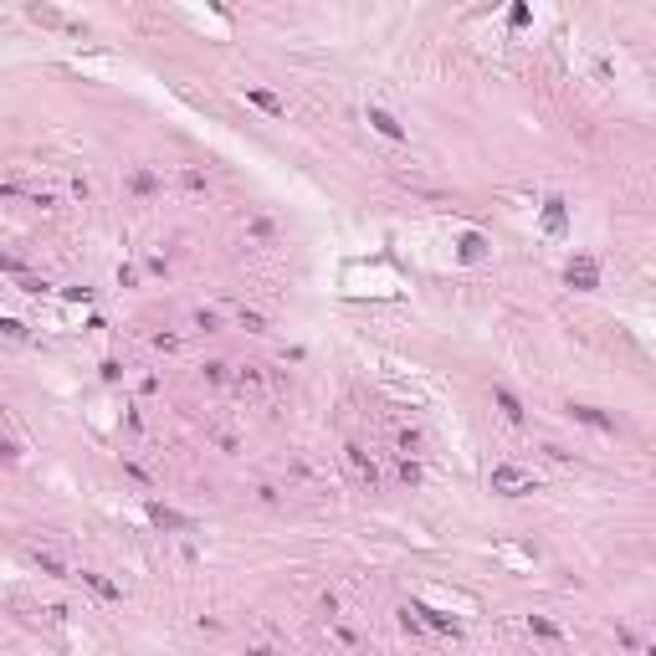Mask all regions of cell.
I'll return each mask as SVG.
<instances>
[{"label": "cell", "mask_w": 656, "mask_h": 656, "mask_svg": "<svg viewBox=\"0 0 656 656\" xmlns=\"http://www.w3.org/2000/svg\"><path fill=\"white\" fill-rule=\"evenodd\" d=\"M344 462L354 467V477H359L364 487H380V472H375V462L364 456V446H354V441H349V446H344Z\"/></svg>", "instance_id": "cell-4"}, {"label": "cell", "mask_w": 656, "mask_h": 656, "mask_svg": "<svg viewBox=\"0 0 656 656\" xmlns=\"http://www.w3.org/2000/svg\"><path fill=\"white\" fill-rule=\"evenodd\" d=\"M564 282H570L575 293H595L600 288V261L584 256V251H575L570 261H564Z\"/></svg>", "instance_id": "cell-2"}, {"label": "cell", "mask_w": 656, "mask_h": 656, "mask_svg": "<svg viewBox=\"0 0 656 656\" xmlns=\"http://www.w3.org/2000/svg\"><path fill=\"white\" fill-rule=\"evenodd\" d=\"M128 195H139V200H154V195H159V174L139 164L134 174H128Z\"/></svg>", "instance_id": "cell-7"}, {"label": "cell", "mask_w": 656, "mask_h": 656, "mask_svg": "<svg viewBox=\"0 0 656 656\" xmlns=\"http://www.w3.org/2000/svg\"><path fill=\"white\" fill-rule=\"evenodd\" d=\"M564 226H570V210H564L559 195H549V200H543V231H549V236H564Z\"/></svg>", "instance_id": "cell-8"}, {"label": "cell", "mask_w": 656, "mask_h": 656, "mask_svg": "<svg viewBox=\"0 0 656 656\" xmlns=\"http://www.w3.org/2000/svg\"><path fill=\"white\" fill-rule=\"evenodd\" d=\"M82 584L93 589L98 600H108V605H118V600H123V589H118L113 579H103V575H93V570H82Z\"/></svg>", "instance_id": "cell-11"}, {"label": "cell", "mask_w": 656, "mask_h": 656, "mask_svg": "<svg viewBox=\"0 0 656 656\" xmlns=\"http://www.w3.org/2000/svg\"><path fill=\"white\" fill-rule=\"evenodd\" d=\"M528 21H533L528 6H513V11H508V26H528Z\"/></svg>", "instance_id": "cell-19"}, {"label": "cell", "mask_w": 656, "mask_h": 656, "mask_svg": "<svg viewBox=\"0 0 656 656\" xmlns=\"http://www.w3.org/2000/svg\"><path fill=\"white\" fill-rule=\"evenodd\" d=\"M180 185H185L190 195H200V190H205L210 180H205V169H195V164H190V169H180Z\"/></svg>", "instance_id": "cell-15"}, {"label": "cell", "mask_w": 656, "mask_h": 656, "mask_svg": "<svg viewBox=\"0 0 656 656\" xmlns=\"http://www.w3.org/2000/svg\"><path fill=\"white\" fill-rule=\"evenodd\" d=\"M242 328H251V334H261V328H267V318H261V313H247V308H242Z\"/></svg>", "instance_id": "cell-22"}, {"label": "cell", "mask_w": 656, "mask_h": 656, "mask_svg": "<svg viewBox=\"0 0 656 656\" xmlns=\"http://www.w3.org/2000/svg\"><path fill=\"white\" fill-rule=\"evenodd\" d=\"M247 656H277V651H272V646H251Z\"/></svg>", "instance_id": "cell-25"}, {"label": "cell", "mask_w": 656, "mask_h": 656, "mask_svg": "<svg viewBox=\"0 0 656 656\" xmlns=\"http://www.w3.org/2000/svg\"><path fill=\"white\" fill-rule=\"evenodd\" d=\"M247 103H256L261 113H272V118L288 113V108H282V98H277V93H267V87H247Z\"/></svg>", "instance_id": "cell-12"}, {"label": "cell", "mask_w": 656, "mask_h": 656, "mask_svg": "<svg viewBox=\"0 0 656 656\" xmlns=\"http://www.w3.org/2000/svg\"><path fill=\"white\" fill-rule=\"evenodd\" d=\"M200 375H205V380H210V385H221V380H226V364H221V359H210V364H205V369H200Z\"/></svg>", "instance_id": "cell-18"}, {"label": "cell", "mask_w": 656, "mask_h": 656, "mask_svg": "<svg viewBox=\"0 0 656 656\" xmlns=\"http://www.w3.org/2000/svg\"><path fill=\"white\" fill-rule=\"evenodd\" d=\"M492 405H497L502 415H508V421H513V426H523V400L513 395V390H508V385H492Z\"/></svg>", "instance_id": "cell-9"}, {"label": "cell", "mask_w": 656, "mask_h": 656, "mask_svg": "<svg viewBox=\"0 0 656 656\" xmlns=\"http://www.w3.org/2000/svg\"><path fill=\"white\" fill-rule=\"evenodd\" d=\"M195 328H205V334H210V328H215V313H210V308H200V313H195Z\"/></svg>", "instance_id": "cell-24"}, {"label": "cell", "mask_w": 656, "mask_h": 656, "mask_svg": "<svg viewBox=\"0 0 656 656\" xmlns=\"http://www.w3.org/2000/svg\"><path fill=\"white\" fill-rule=\"evenodd\" d=\"M149 523H154V528H174V533H190V528H195V518L164 508V502H149Z\"/></svg>", "instance_id": "cell-5"}, {"label": "cell", "mask_w": 656, "mask_h": 656, "mask_svg": "<svg viewBox=\"0 0 656 656\" xmlns=\"http://www.w3.org/2000/svg\"><path fill=\"white\" fill-rule=\"evenodd\" d=\"M415 616H421L431 630H441V636H462V626H456L446 610H431V605H415Z\"/></svg>", "instance_id": "cell-10"}, {"label": "cell", "mask_w": 656, "mask_h": 656, "mask_svg": "<svg viewBox=\"0 0 656 656\" xmlns=\"http://www.w3.org/2000/svg\"><path fill=\"white\" fill-rule=\"evenodd\" d=\"M528 630H533V636H543V641H559L564 636V630L554 621H543V616H528Z\"/></svg>", "instance_id": "cell-16"}, {"label": "cell", "mask_w": 656, "mask_h": 656, "mask_svg": "<svg viewBox=\"0 0 656 656\" xmlns=\"http://www.w3.org/2000/svg\"><path fill=\"white\" fill-rule=\"evenodd\" d=\"M395 477H400L405 487H421V462H410V456H400V462H395Z\"/></svg>", "instance_id": "cell-13"}, {"label": "cell", "mask_w": 656, "mask_h": 656, "mask_svg": "<svg viewBox=\"0 0 656 656\" xmlns=\"http://www.w3.org/2000/svg\"><path fill=\"white\" fill-rule=\"evenodd\" d=\"M369 128H375V134H385L390 144H405V123H400L395 113H385V108H369Z\"/></svg>", "instance_id": "cell-6"}, {"label": "cell", "mask_w": 656, "mask_h": 656, "mask_svg": "<svg viewBox=\"0 0 656 656\" xmlns=\"http://www.w3.org/2000/svg\"><path fill=\"white\" fill-rule=\"evenodd\" d=\"M247 231H251V236H256V242H272V236H277V226H272V221H267V215H256V221H251V226H247Z\"/></svg>", "instance_id": "cell-17"}, {"label": "cell", "mask_w": 656, "mask_h": 656, "mask_svg": "<svg viewBox=\"0 0 656 656\" xmlns=\"http://www.w3.org/2000/svg\"><path fill=\"white\" fill-rule=\"evenodd\" d=\"M21 288H26V293H52V282L47 277H21Z\"/></svg>", "instance_id": "cell-21"}, {"label": "cell", "mask_w": 656, "mask_h": 656, "mask_svg": "<svg viewBox=\"0 0 656 656\" xmlns=\"http://www.w3.org/2000/svg\"><path fill=\"white\" fill-rule=\"evenodd\" d=\"M72 195H77V200H93V185H87L82 174H77V180H72Z\"/></svg>", "instance_id": "cell-23"}, {"label": "cell", "mask_w": 656, "mask_h": 656, "mask_svg": "<svg viewBox=\"0 0 656 656\" xmlns=\"http://www.w3.org/2000/svg\"><path fill=\"white\" fill-rule=\"evenodd\" d=\"M492 492L497 497H528V492H538V477L513 467V462H497L492 467Z\"/></svg>", "instance_id": "cell-1"}, {"label": "cell", "mask_w": 656, "mask_h": 656, "mask_svg": "<svg viewBox=\"0 0 656 656\" xmlns=\"http://www.w3.org/2000/svg\"><path fill=\"white\" fill-rule=\"evenodd\" d=\"M646 656H656V646H651V651H646Z\"/></svg>", "instance_id": "cell-26"}, {"label": "cell", "mask_w": 656, "mask_h": 656, "mask_svg": "<svg viewBox=\"0 0 656 656\" xmlns=\"http://www.w3.org/2000/svg\"><path fill=\"white\" fill-rule=\"evenodd\" d=\"M482 251H487V242H482L477 231H467V236H462V261H482Z\"/></svg>", "instance_id": "cell-14"}, {"label": "cell", "mask_w": 656, "mask_h": 656, "mask_svg": "<svg viewBox=\"0 0 656 656\" xmlns=\"http://www.w3.org/2000/svg\"><path fill=\"white\" fill-rule=\"evenodd\" d=\"M0 328H6V339H11V344H21V339H26V323H16V318H6Z\"/></svg>", "instance_id": "cell-20"}, {"label": "cell", "mask_w": 656, "mask_h": 656, "mask_svg": "<svg viewBox=\"0 0 656 656\" xmlns=\"http://www.w3.org/2000/svg\"><path fill=\"white\" fill-rule=\"evenodd\" d=\"M564 410H570V421H579V426H589V431H600V436H616V421H610V415L605 410H595V405H564Z\"/></svg>", "instance_id": "cell-3"}]
</instances>
